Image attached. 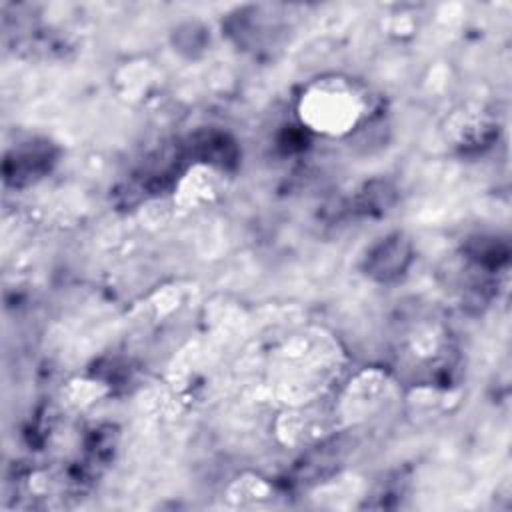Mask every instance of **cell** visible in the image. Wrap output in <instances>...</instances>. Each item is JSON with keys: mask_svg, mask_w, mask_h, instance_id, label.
Instances as JSON below:
<instances>
[{"mask_svg": "<svg viewBox=\"0 0 512 512\" xmlns=\"http://www.w3.org/2000/svg\"><path fill=\"white\" fill-rule=\"evenodd\" d=\"M306 118L318 130L336 132L346 128L356 118V102L346 90H318L306 98Z\"/></svg>", "mask_w": 512, "mask_h": 512, "instance_id": "obj_1", "label": "cell"}]
</instances>
